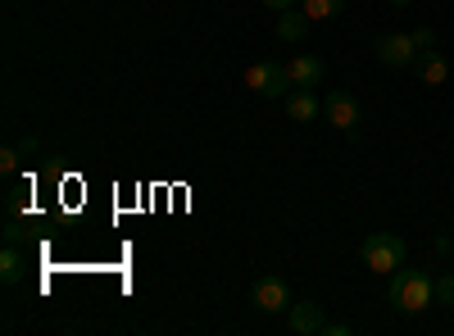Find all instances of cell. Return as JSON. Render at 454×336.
I'll return each mask as SVG.
<instances>
[{"instance_id":"cell-9","label":"cell","mask_w":454,"mask_h":336,"mask_svg":"<svg viewBox=\"0 0 454 336\" xmlns=\"http://www.w3.org/2000/svg\"><path fill=\"white\" fill-rule=\"evenodd\" d=\"M413 73H419V82L423 87H441L450 78V64L441 51H419V59H413Z\"/></svg>"},{"instance_id":"cell-15","label":"cell","mask_w":454,"mask_h":336,"mask_svg":"<svg viewBox=\"0 0 454 336\" xmlns=\"http://www.w3.org/2000/svg\"><path fill=\"white\" fill-rule=\"evenodd\" d=\"M409 36H413V46H419V51H436V32L432 27H413Z\"/></svg>"},{"instance_id":"cell-12","label":"cell","mask_w":454,"mask_h":336,"mask_svg":"<svg viewBox=\"0 0 454 336\" xmlns=\"http://www.w3.org/2000/svg\"><path fill=\"white\" fill-rule=\"evenodd\" d=\"M23 273H27L23 250H19V246H5V250H0V282L14 286V282H23Z\"/></svg>"},{"instance_id":"cell-10","label":"cell","mask_w":454,"mask_h":336,"mask_svg":"<svg viewBox=\"0 0 454 336\" xmlns=\"http://www.w3.org/2000/svg\"><path fill=\"white\" fill-rule=\"evenodd\" d=\"M286 73H291V87H318L323 73H327V64H323L318 55H295V59L286 64Z\"/></svg>"},{"instance_id":"cell-5","label":"cell","mask_w":454,"mask_h":336,"mask_svg":"<svg viewBox=\"0 0 454 336\" xmlns=\"http://www.w3.org/2000/svg\"><path fill=\"white\" fill-rule=\"evenodd\" d=\"M372 55H377V64H387V68H413L419 46H413V36H404V32H387V36L372 42Z\"/></svg>"},{"instance_id":"cell-13","label":"cell","mask_w":454,"mask_h":336,"mask_svg":"<svg viewBox=\"0 0 454 336\" xmlns=\"http://www.w3.org/2000/svg\"><path fill=\"white\" fill-rule=\"evenodd\" d=\"M340 10H346V0H305V14H309V19H318V23L336 19Z\"/></svg>"},{"instance_id":"cell-1","label":"cell","mask_w":454,"mask_h":336,"mask_svg":"<svg viewBox=\"0 0 454 336\" xmlns=\"http://www.w3.org/2000/svg\"><path fill=\"white\" fill-rule=\"evenodd\" d=\"M387 305H395L400 314H423L427 305H436V277H427L423 269H395Z\"/></svg>"},{"instance_id":"cell-7","label":"cell","mask_w":454,"mask_h":336,"mask_svg":"<svg viewBox=\"0 0 454 336\" xmlns=\"http://www.w3.org/2000/svg\"><path fill=\"white\" fill-rule=\"evenodd\" d=\"M323 327H327V314L318 301H295L286 309V332H295V336H323Z\"/></svg>"},{"instance_id":"cell-18","label":"cell","mask_w":454,"mask_h":336,"mask_svg":"<svg viewBox=\"0 0 454 336\" xmlns=\"http://www.w3.org/2000/svg\"><path fill=\"white\" fill-rule=\"evenodd\" d=\"M350 332H355L350 323H327V327H323V336H350Z\"/></svg>"},{"instance_id":"cell-6","label":"cell","mask_w":454,"mask_h":336,"mask_svg":"<svg viewBox=\"0 0 454 336\" xmlns=\"http://www.w3.org/2000/svg\"><path fill=\"white\" fill-rule=\"evenodd\" d=\"M323 119L336 128V132H355L359 128V100L350 91H327L323 96Z\"/></svg>"},{"instance_id":"cell-8","label":"cell","mask_w":454,"mask_h":336,"mask_svg":"<svg viewBox=\"0 0 454 336\" xmlns=\"http://www.w3.org/2000/svg\"><path fill=\"white\" fill-rule=\"evenodd\" d=\"M282 105H286V114H291V123H314L318 119V96H314V87H291L286 96H282Z\"/></svg>"},{"instance_id":"cell-14","label":"cell","mask_w":454,"mask_h":336,"mask_svg":"<svg viewBox=\"0 0 454 336\" xmlns=\"http://www.w3.org/2000/svg\"><path fill=\"white\" fill-rule=\"evenodd\" d=\"M436 305L441 309H454V273H441L436 277Z\"/></svg>"},{"instance_id":"cell-16","label":"cell","mask_w":454,"mask_h":336,"mask_svg":"<svg viewBox=\"0 0 454 336\" xmlns=\"http://www.w3.org/2000/svg\"><path fill=\"white\" fill-rule=\"evenodd\" d=\"M19 160H23L19 145H5V151H0V173H14V168H19Z\"/></svg>"},{"instance_id":"cell-11","label":"cell","mask_w":454,"mask_h":336,"mask_svg":"<svg viewBox=\"0 0 454 336\" xmlns=\"http://www.w3.org/2000/svg\"><path fill=\"white\" fill-rule=\"evenodd\" d=\"M309 14H295V10H286V14H278V42H286V46H300L309 36Z\"/></svg>"},{"instance_id":"cell-3","label":"cell","mask_w":454,"mask_h":336,"mask_svg":"<svg viewBox=\"0 0 454 336\" xmlns=\"http://www.w3.org/2000/svg\"><path fill=\"white\" fill-rule=\"evenodd\" d=\"M246 87H250L254 96H263V100H282V96L291 91V73H286V64H278V59H259V64L246 68Z\"/></svg>"},{"instance_id":"cell-20","label":"cell","mask_w":454,"mask_h":336,"mask_svg":"<svg viewBox=\"0 0 454 336\" xmlns=\"http://www.w3.org/2000/svg\"><path fill=\"white\" fill-rule=\"evenodd\" d=\"M391 5H413V0H391Z\"/></svg>"},{"instance_id":"cell-2","label":"cell","mask_w":454,"mask_h":336,"mask_svg":"<svg viewBox=\"0 0 454 336\" xmlns=\"http://www.w3.org/2000/svg\"><path fill=\"white\" fill-rule=\"evenodd\" d=\"M404 254H409V246L395 232H368L364 246H359V259H364L368 273H395L404 264Z\"/></svg>"},{"instance_id":"cell-19","label":"cell","mask_w":454,"mask_h":336,"mask_svg":"<svg viewBox=\"0 0 454 336\" xmlns=\"http://www.w3.org/2000/svg\"><path fill=\"white\" fill-rule=\"evenodd\" d=\"M263 5H269V10H278V14H286V10L295 5V0H263Z\"/></svg>"},{"instance_id":"cell-17","label":"cell","mask_w":454,"mask_h":336,"mask_svg":"<svg viewBox=\"0 0 454 336\" xmlns=\"http://www.w3.org/2000/svg\"><path fill=\"white\" fill-rule=\"evenodd\" d=\"M23 241H27V228L10 218V223H5V246H23Z\"/></svg>"},{"instance_id":"cell-4","label":"cell","mask_w":454,"mask_h":336,"mask_svg":"<svg viewBox=\"0 0 454 336\" xmlns=\"http://www.w3.org/2000/svg\"><path fill=\"white\" fill-rule=\"evenodd\" d=\"M250 301H254V309L259 314H286L295 301H291V286L278 277V273H263V277H254V286H250Z\"/></svg>"}]
</instances>
